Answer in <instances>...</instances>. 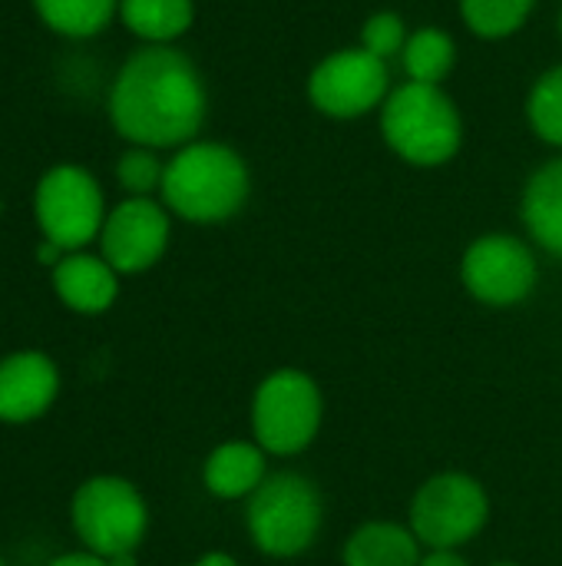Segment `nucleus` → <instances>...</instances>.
<instances>
[{
	"label": "nucleus",
	"instance_id": "1",
	"mask_svg": "<svg viewBox=\"0 0 562 566\" xmlns=\"http://www.w3.org/2000/svg\"><path fill=\"white\" fill-rule=\"evenodd\" d=\"M205 113V80L176 46L146 43L119 66L109 90L116 133L146 149H182L199 136Z\"/></svg>",
	"mask_w": 562,
	"mask_h": 566
},
{
	"label": "nucleus",
	"instance_id": "2",
	"mask_svg": "<svg viewBox=\"0 0 562 566\" xmlns=\"http://www.w3.org/2000/svg\"><path fill=\"white\" fill-rule=\"evenodd\" d=\"M162 206L185 222L215 226L238 216L252 192V172L238 149L215 139H192L166 163Z\"/></svg>",
	"mask_w": 562,
	"mask_h": 566
},
{
	"label": "nucleus",
	"instance_id": "3",
	"mask_svg": "<svg viewBox=\"0 0 562 566\" xmlns=\"http://www.w3.org/2000/svg\"><path fill=\"white\" fill-rule=\"evenodd\" d=\"M378 113L388 149L407 166L437 169L464 146V116L444 86L404 80L388 93Z\"/></svg>",
	"mask_w": 562,
	"mask_h": 566
},
{
	"label": "nucleus",
	"instance_id": "4",
	"mask_svg": "<svg viewBox=\"0 0 562 566\" xmlns=\"http://www.w3.org/2000/svg\"><path fill=\"white\" fill-rule=\"evenodd\" d=\"M245 524L262 554L298 557L321 531V497L315 484L295 471L268 474L248 497Z\"/></svg>",
	"mask_w": 562,
	"mask_h": 566
},
{
	"label": "nucleus",
	"instance_id": "5",
	"mask_svg": "<svg viewBox=\"0 0 562 566\" xmlns=\"http://www.w3.org/2000/svg\"><path fill=\"white\" fill-rule=\"evenodd\" d=\"M70 521L86 551L99 554L103 560H113L119 554L139 551L149 527V511L142 494L129 481L103 474L76 488Z\"/></svg>",
	"mask_w": 562,
	"mask_h": 566
},
{
	"label": "nucleus",
	"instance_id": "6",
	"mask_svg": "<svg viewBox=\"0 0 562 566\" xmlns=\"http://www.w3.org/2000/svg\"><path fill=\"white\" fill-rule=\"evenodd\" d=\"M325 401L318 385L298 371V368H282L268 375L252 401V428H255V444L265 448V454H298L305 451L318 428H321Z\"/></svg>",
	"mask_w": 562,
	"mask_h": 566
},
{
	"label": "nucleus",
	"instance_id": "7",
	"mask_svg": "<svg viewBox=\"0 0 562 566\" xmlns=\"http://www.w3.org/2000/svg\"><path fill=\"white\" fill-rule=\"evenodd\" d=\"M490 517L480 481L467 474H437L414 494L411 531L427 551H457L474 541Z\"/></svg>",
	"mask_w": 562,
	"mask_h": 566
},
{
	"label": "nucleus",
	"instance_id": "8",
	"mask_svg": "<svg viewBox=\"0 0 562 566\" xmlns=\"http://www.w3.org/2000/svg\"><path fill=\"white\" fill-rule=\"evenodd\" d=\"M33 216L46 242L76 252L103 232V189L83 166H56L36 182Z\"/></svg>",
	"mask_w": 562,
	"mask_h": 566
},
{
	"label": "nucleus",
	"instance_id": "9",
	"mask_svg": "<svg viewBox=\"0 0 562 566\" xmlns=\"http://www.w3.org/2000/svg\"><path fill=\"white\" fill-rule=\"evenodd\" d=\"M391 66L361 46H341L308 73V103L331 119H361L384 106Z\"/></svg>",
	"mask_w": 562,
	"mask_h": 566
},
{
	"label": "nucleus",
	"instance_id": "10",
	"mask_svg": "<svg viewBox=\"0 0 562 566\" xmlns=\"http://www.w3.org/2000/svg\"><path fill=\"white\" fill-rule=\"evenodd\" d=\"M460 279L477 302L494 308H510L533 295L540 265L523 239L507 232H490L467 245L460 262Z\"/></svg>",
	"mask_w": 562,
	"mask_h": 566
},
{
	"label": "nucleus",
	"instance_id": "11",
	"mask_svg": "<svg viewBox=\"0 0 562 566\" xmlns=\"http://www.w3.org/2000/svg\"><path fill=\"white\" fill-rule=\"evenodd\" d=\"M169 209L159 206L156 199L129 196L119 202L113 212H106L103 232H99V249L103 259L119 272V275H136L152 269L166 245H169Z\"/></svg>",
	"mask_w": 562,
	"mask_h": 566
},
{
	"label": "nucleus",
	"instance_id": "12",
	"mask_svg": "<svg viewBox=\"0 0 562 566\" xmlns=\"http://www.w3.org/2000/svg\"><path fill=\"white\" fill-rule=\"evenodd\" d=\"M60 391V371L43 352H13L0 361V421L26 424L50 411Z\"/></svg>",
	"mask_w": 562,
	"mask_h": 566
},
{
	"label": "nucleus",
	"instance_id": "13",
	"mask_svg": "<svg viewBox=\"0 0 562 566\" xmlns=\"http://www.w3.org/2000/svg\"><path fill=\"white\" fill-rule=\"evenodd\" d=\"M53 289L66 308L79 315H99L119 295V272L103 255L96 259L86 252H66L53 265Z\"/></svg>",
	"mask_w": 562,
	"mask_h": 566
},
{
	"label": "nucleus",
	"instance_id": "14",
	"mask_svg": "<svg viewBox=\"0 0 562 566\" xmlns=\"http://www.w3.org/2000/svg\"><path fill=\"white\" fill-rule=\"evenodd\" d=\"M520 219L527 226V235L543 252L562 259V153L547 159L527 179L520 199Z\"/></svg>",
	"mask_w": 562,
	"mask_h": 566
},
{
	"label": "nucleus",
	"instance_id": "15",
	"mask_svg": "<svg viewBox=\"0 0 562 566\" xmlns=\"http://www.w3.org/2000/svg\"><path fill=\"white\" fill-rule=\"evenodd\" d=\"M265 478H268L265 448L262 444H248V441L219 444L205 458V468H202V481H205L209 494H215L222 501L252 497L262 488Z\"/></svg>",
	"mask_w": 562,
	"mask_h": 566
},
{
	"label": "nucleus",
	"instance_id": "16",
	"mask_svg": "<svg viewBox=\"0 0 562 566\" xmlns=\"http://www.w3.org/2000/svg\"><path fill=\"white\" fill-rule=\"evenodd\" d=\"M421 547L411 527L374 521L344 544V566H421Z\"/></svg>",
	"mask_w": 562,
	"mask_h": 566
},
{
	"label": "nucleus",
	"instance_id": "17",
	"mask_svg": "<svg viewBox=\"0 0 562 566\" xmlns=\"http://www.w3.org/2000/svg\"><path fill=\"white\" fill-rule=\"evenodd\" d=\"M119 17L139 40L152 46H169L192 27L195 3L192 0H119Z\"/></svg>",
	"mask_w": 562,
	"mask_h": 566
},
{
	"label": "nucleus",
	"instance_id": "18",
	"mask_svg": "<svg viewBox=\"0 0 562 566\" xmlns=\"http://www.w3.org/2000/svg\"><path fill=\"white\" fill-rule=\"evenodd\" d=\"M401 66H404L411 83L444 86V80L457 66V43L444 27L411 30L407 43H404V53H401Z\"/></svg>",
	"mask_w": 562,
	"mask_h": 566
},
{
	"label": "nucleus",
	"instance_id": "19",
	"mask_svg": "<svg viewBox=\"0 0 562 566\" xmlns=\"http://www.w3.org/2000/svg\"><path fill=\"white\" fill-rule=\"evenodd\" d=\"M537 0H460V20L480 40H507L527 27Z\"/></svg>",
	"mask_w": 562,
	"mask_h": 566
},
{
	"label": "nucleus",
	"instance_id": "20",
	"mask_svg": "<svg viewBox=\"0 0 562 566\" xmlns=\"http://www.w3.org/2000/svg\"><path fill=\"white\" fill-rule=\"evenodd\" d=\"M33 7L50 30L63 36H93L113 20L119 0H33Z\"/></svg>",
	"mask_w": 562,
	"mask_h": 566
},
{
	"label": "nucleus",
	"instance_id": "21",
	"mask_svg": "<svg viewBox=\"0 0 562 566\" xmlns=\"http://www.w3.org/2000/svg\"><path fill=\"white\" fill-rule=\"evenodd\" d=\"M527 123L537 139L562 153V63L543 70L527 93Z\"/></svg>",
	"mask_w": 562,
	"mask_h": 566
},
{
	"label": "nucleus",
	"instance_id": "22",
	"mask_svg": "<svg viewBox=\"0 0 562 566\" xmlns=\"http://www.w3.org/2000/svg\"><path fill=\"white\" fill-rule=\"evenodd\" d=\"M407 36H411V30H407V23H404L401 13H394V10H378V13H371V17L364 20V27H361V43H358V46L368 50L371 56L391 63V60H401Z\"/></svg>",
	"mask_w": 562,
	"mask_h": 566
},
{
	"label": "nucleus",
	"instance_id": "23",
	"mask_svg": "<svg viewBox=\"0 0 562 566\" xmlns=\"http://www.w3.org/2000/svg\"><path fill=\"white\" fill-rule=\"evenodd\" d=\"M162 176H166V163L156 156V149H146V146L126 149L116 163V179L129 196L149 199L156 189H162Z\"/></svg>",
	"mask_w": 562,
	"mask_h": 566
},
{
	"label": "nucleus",
	"instance_id": "24",
	"mask_svg": "<svg viewBox=\"0 0 562 566\" xmlns=\"http://www.w3.org/2000/svg\"><path fill=\"white\" fill-rule=\"evenodd\" d=\"M46 566H109L99 554H93V551H83V554H63V557H56V560H50Z\"/></svg>",
	"mask_w": 562,
	"mask_h": 566
},
{
	"label": "nucleus",
	"instance_id": "25",
	"mask_svg": "<svg viewBox=\"0 0 562 566\" xmlns=\"http://www.w3.org/2000/svg\"><path fill=\"white\" fill-rule=\"evenodd\" d=\"M421 566H470L457 551H427Z\"/></svg>",
	"mask_w": 562,
	"mask_h": 566
},
{
	"label": "nucleus",
	"instance_id": "26",
	"mask_svg": "<svg viewBox=\"0 0 562 566\" xmlns=\"http://www.w3.org/2000/svg\"><path fill=\"white\" fill-rule=\"evenodd\" d=\"M195 566H238V564H235L229 554H205V557H202Z\"/></svg>",
	"mask_w": 562,
	"mask_h": 566
},
{
	"label": "nucleus",
	"instance_id": "27",
	"mask_svg": "<svg viewBox=\"0 0 562 566\" xmlns=\"http://www.w3.org/2000/svg\"><path fill=\"white\" fill-rule=\"evenodd\" d=\"M109 566H136V554H119L113 560H106Z\"/></svg>",
	"mask_w": 562,
	"mask_h": 566
},
{
	"label": "nucleus",
	"instance_id": "28",
	"mask_svg": "<svg viewBox=\"0 0 562 566\" xmlns=\"http://www.w3.org/2000/svg\"><path fill=\"white\" fill-rule=\"evenodd\" d=\"M560 40H562V10H560Z\"/></svg>",
	"mask_w": 562,
	"mask_h": 566
},
{
	"label": "nucleus",
	"instance_id": "29",
	"mask_svg": "<svg viewBox=\"0 0 562 566\" xmlns=\"http://www.w3.org/2000/svg\"><path fill=\"white\" fill-rule=\"evenodd\" d=\"M494 566H517V564H494Z\"/></svg>",
	"mask_w": 562,
	"mask_h": 566
},
{
	"label": "nucleus",
	"instance_id": "30",
	"mask_svg": "<svg viewBox=\"0 0 562 566\" xmlns=\"http://www.w3.org/2000/svg\"><path fill=\"white\" fill-rule=\"evenodd\" d=\"M0 566H7V564H3V560H0Z\"/></svg>",
	"mask_w": 562,
	"mask_h": 566
}]
</instances>
